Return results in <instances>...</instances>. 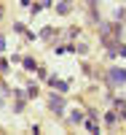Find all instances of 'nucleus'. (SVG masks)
<instances>
[{"label":"nucleus","instance_id":"nucleus-5","mask_svg":"<svg viewBox=\"0 0 126 135\" xmlns=\"http://www.w3.org/2000/svg\"><path fill=\"white\" fill-rule=\"evenodd\" d=\"M86 130H91V132H97V124H94V119H89V122H86Z\"/></svg>","mask_w":126,"mask_h":135},{"label":"nucleus","instance_id":"nucleus-2","mask_svg":"<svg viewBox=\"0 0 126 135\" xmlns=\"http://www.w3.org/2000/svg\"><path fill=\"white\" fill-rule=\"evenodd\" d=\"M48 103H51V108H54V114H64V100H59V97H56V95H51V100H48Z\"/></svg>","mask_w":126,"mask_h":135},{"label":"nucleus","instance_id":"nucleus-4","mask_svg":"<svg viewBox=\"0 0 126 135\" xmlns=\"http://www.w3.org/2000/svg\"><path fill=\"white\" fill-rule=\"evenodd\" d=\"M24 68H27V70H35L38 65H35V60H30V57H27V60H24Z\"/></svg>","mask_w":126,"mask_h":135},{"label":"nucleus","instance_id":"nucleus-3","mask_svg":"<svg viewBox=\"0 0 126 135\" xmlns=\"http://www.w3.org/2000/svg\"><path fill=\"white\" fill-rule=\"evenodd\" d=\"M51 84L59 89V92H67V81H56V78H51Z\"/></svg>","mask_w":126,"mask_h":135},{"label":"nucleus","instance_id":"nucleus-1","mask_svg":"<svg viewBox=\"0 0 126 135\" xmlns=\"http://www.w3.org/2000/svg\"><path fill=\"white\" fill-rule=\"evenodd\" d=\"M107 78L113 84H123L126 81V70H123V68H113V70H107Z\"/></svg>","mask_w":126,"mask_h":135}]
</instances>
